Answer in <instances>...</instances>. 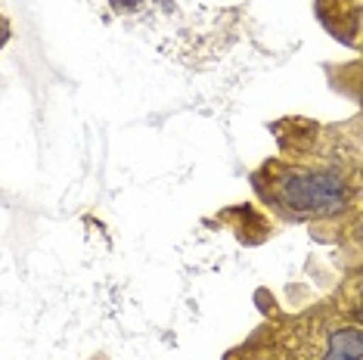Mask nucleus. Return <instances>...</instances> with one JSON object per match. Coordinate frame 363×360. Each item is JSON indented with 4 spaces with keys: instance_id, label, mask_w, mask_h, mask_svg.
Returning <instances> with one entry per match:
<instances>
[{
    "instance_id": "obj_1",
    "label": "nucleus",
    "mask_w": 363,
    "mask_h": 360,
    "mask_svg": "<svg viewBox=\"0 0 363 360\" xmlns=\"http://www.w3.org/2000/svg\"><path fill=\"white\" fill-rule=\"evenodd\" d=\"M255 190L274 211L289 220L333 218L348 208L357 180L345 171L342 155L320 159H270L252 177Z\"/></svg>"
},
{
    "instance_id": "obj_2",
    "label": "nucleus",
    "mask_w": 363,
    "mask_h": 360,
    "mask_svg": "<svg viewBox=\"0 0 363 360\" xmlns=\"http://www.w3.org/2000/svg\"><path fill=\"white\" fill-rule=\"evenodd\" d=\"M320 22L345 44H360V0H317Z\"/></svg>"
},
{
    "instance_id": "obj_3",
    "label": "nucleus",
    "mask_w": 363,
    "mask_h": 360,
    "mask_svg": "<svg viewBox=\"0 0 363 360\" xmlns=\"http://www.w3.org/2000/svg\"><path fill=\"white\" fill-rule=\"evenodd\" d=\"M363 354V339L357 326H338L326 342L323 360H360Z\"/></svg>"
},
{
    "instance_id": "obj_4",
    "label": "nucleus",
    "mask_w": 363,
    "mask_h": 360,
    "mask_svg": "<svg viewBox=\"0 0 363 360\" xmlns=\"http://www.w3.org/2000/svg\"><path fill=\"white\" fill-rule=\"evenodd\" d=\"M6 40H10V22H6L4 13H0V47H4Z\"/></svg>"
}]
</instances>
